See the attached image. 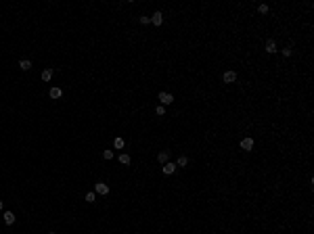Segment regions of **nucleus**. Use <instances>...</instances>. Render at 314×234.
Returning a JSON list of instances; mask_svg holds the SVG:
<instances>
[{
  "instance_id": "nucleus-1",
  "label": "nucleus",
  "mask_w": 314,
  "mask_h": 234,
  "mask_svg": "<svg viewBox=\"0 0 314 234\" xmlns=\"http://www.w3.org/2000/svg\"><path fill=\"white\" fill-rule=\"evenodd\" d=\"M172 100H174V96H172L170 92H161L159 94V102H161V107H163V105H170Z\"/></svg>"
},
{
  "instance_id": "nucleus-2",
  "label": "nucleus",
  "mask_w": 314,
  "mask_h": 234,
  "mask_svg": "<svg viewBox=\"0 0 314 234\" xmlns=\"http://www.w3.org/2000/svg\"><path fill=\"white\" fill-rule=\"evenodd\" d=\"M94 192H96V194H107V192H109V186L103 184V182H96V184H94Z\"/></svg>"
},
{
  "instance_id": "nucleus-3",
  "label": "nucleus",
  "mask_w": 314,
  "mask_h": 234,
  "mask_svg": "<svg viewBox=\"0 0 314 234\" xmlns=\"http://www.w3.org/2000/svg\"><path fill=\"white\" fill-rule=\"evenodd\" d=\"M161 172H163L166 176H170V174H174V172H176V165L168 161V163H163V167H161Z\"/></svg>"
},
{
  "instance_id": "nucleus-4",
  "label": "nucleus",
  "mask_w": 314,
  "mask_h": 234,
  "mask_svg": "<svg viewBox=\"0 0 314 234\" xmlns=\"http://www.w3.org/2000/svg\"><path fill=\"white\" fill-rule=\"evenodd\" d=\"M241 148H243V150H251V148H253V140H251V138H243V140H241Z\"/></svg>"
},
{
  "instance_id": "nucleus-5",
  "label": "nucleus",
  "mask_w": 314,
  "mask_h": 234,
  "mask_svg": "<svg viewBox=\"0 0 314 234\" xmlns=\"http://www.w3.org/2000/svg\"><path fill=\"white\" fill-rule=\"evenodd\" d=\"M151 23H153V25H161V23H163V15H161V13H153Z\"/></svg>"
},
{
  "instance_id": "nucleus-6",
  "label": "nucleus",
  "mask_w": 314,
  "mask_h": 234,
  "mask_svg": "<svg viewBox=\"0 0 314 234\" xmlns=\"http://www.w3.org/2000/svg\"><path fill=\"white\" fill-rule=\"evenodd\" d=\"M2 217H4V224H8V226H11V224H15V213H13V211H4V215H2Z\"/></svg>"
},
{
  "instance_id": "nucleus-7",
  "label": "nucleus",
  "mask_w": 314,
  "mask_h": 234,
  "mask_svg": "<svg viewBox=\"0 0 314 234\" xmlns=\"http://www.w3.org/2000/svg\"><path fill=\"white\" fill-rule=\"evenodd\" d=\"M235 80H237V73H235V71H226L224 73V82L226 84H232Z\"/></svg>"
},
{
  "instance_id": "nucleus-8",
  "label": "nucleus",
  "mask_w": 314,
  "mask_h": 234,
  "mask_svg": "<svg viewBox=\"0 0 314 234\" xmlns=\"http://www.w3.org/2000/svg\"><path fill=\"white\" fill-rule=\"evenodd\" d=\"M19 69H23V71H27V69H32V61H27V59H23V61H19Z\"/></svg>"
},
{
  "instance_id": "nucleus-9",
  "label": "nucleus",
  "mask_w": 314,
  "mask_h": 234,
  "mask_svg": "<svg viewBox=\"0 0 314 234\" xmlns=\"http://www.w3.org/2000/svg\"><path fill=\"white\" fill-rule=\"evenodd\" d=\"M157 159H159L161 163H168V159H170V150H161V153L157 155Z\"/></svg>"
},
{
  "instance_id": "nucleus-10",
  "label": "nucleus",
  "mask_w": 314,
  "mask_h": 234,
  "mask_svg": "<svg viewBox=\"0 0 314 234\" xmlns=\"http://www.w3.org/2000/svg\"><path fill=\"white\" fill-rule=\"evenodd\" d=\"M52 73H54L52 69H44V71H42V80H44V82H50V77H52Z\"/></svg>"
},
{
  "instance_id": "nucleus-11",
  "label": "nucleus",
  "mask_w": 314,
  "mask_h": 234,
  "mask_svg": "<svg viewBox=\"0 0 314 234\" xmlns=\"http://www.w3.org/2000/svg\"><path fill=\"white\" fill-rule=\"evenodd\" d=\"M61 88H50V98H61Z\"/></svg>"
},
{
  "instance_id": "nucleus-12",
  "label": "nucleus",
  "mask_w": 314,
  "mask_h": 234,
  "mask_svg": "<svg viewBox=\"0 0 314 234\" xmlns=\"http://www.w3.org/2000/svg\"><path fill=\"white\" fill-rule=\"evenodd\" d=\"M266 50H268L270 54H272V52H276V44H274L272 40H268V42H266Z\"/></svg>"
},
{
  "instance_id": "nucleus-13",
  "label": "nucleus",
  "mask_w": 314,
  "mask_h": 234,
  "mask_svg": "<svg viewBox=\"0 0 314 234\" xmlns=\"http://www.w3.org/2000/svg\"><path fill=\"white\" fill-rule=\"evenodd\" d=\"M124 144H126L124 138H115V140H113V146H115V148H124Z\"/></svg>"
},
{
  "instance_id": "nucleus-14",
  "label": "nucleus",
  "mask_w": 314,
  "mask_h": 234,
  "mask_svg": "<svg viewBox=\"0 0 314 234\" xmlns=\"http://www.w3.org/2000/svg\"><path fill=\"white\" fill-rule=\"evenodd\" d=\"M120 163L128 165V163H130V155H126V153H124V155H120Z\"/></svg>"
},
{
  "instance_id": "nucleus-15",
  "label": "nucleus",
  "mask_w": 314,
  "mask_h": 234,
  "mask_svg": "<svg viewBox=\"0 0 314 234\" xmlns=\"http://www.w3.org/2000/svg\"><path fill=\"white\" fill-rule=\"evenodd\" d=\"M186 163H188V159H186V157H180V159H178V163H176V167H184Z\"/></svg>"
},
{
  "instance_id": "nucleus-16",
  "label": "nucleus",
  "mask_w": 314,
  "mask_h": 234,
  "mask_svg": "<svg viewBox=\"0 0 314 234\" xmlns=\"http://www.w3.org/2000/svg\"><path fill=\"white\" fill-rule=\"evenodd\" d=\"M86 201H88V203H94V201H96V194H94V192H88V194H86Z\"/></svg>"
},
{
  "instance_id": "nucleus-17",
  "label": "nucleus",
  "mask_w": 314,
  "mask_h": 234,
  "mask_svg": "<svg viewBox=\"0 0 314 234\" xmlns=\"http://www.w3.org/2000/svg\"><path fill=\"white\" fill-rule=\"evenodd\" d=\"M103 157L105 159H113V150H103Z\"/></svg>"
},
{
  "instance_id": "nucleus-18",
  "label": "nucleus",
  "mask_w": 314,
  "mask_h": 234,
  "mask_svg": "<svg viewBox=\"0 0 314 234\" xmlns=\"http://www.w3.org/2000/svg\"><path fill=\"white\" fill-rule=\"evenodd\" d=\"M155 113H157V115H163V113H166V109H163V107H161V105H159V107H157V109H155Z\"/></svg>"
},
{
  "instance_id": "nucleus-19",
  "label": "nucleus",
  "mask_w": 314,
  "mask_h": 234,
  "mask_svg": "<svg viewBox=\"0 0 314 234\" xmlns=\"http://www.w3.org/2000/svg\"><path fill=\"white\" fill-rule=\"evenodd\" d=\"M260 13H268V4H260Z\"/></svg>"
},
{
  "instance_id": "nucleus-20",
  "label": "nucleus",
  "mask_w": 314,
  "mask_h": 234,
  "mask_svg": "<svg viewBox=\"0 0 314 234\" xmlns=\"http://www.w3.org/2000/svg\"><path fill=\"white\" fill-rule=\"evenodd\" d=\"M140 23L147 25V23H151V19H149V17H140Z\"/></svg>"
},
{
  "instance_id": "nucleus-21",
  "label": "nucleus",
  "mask_w": 314,
  "mask_h": 234,
  "mask_svg": "<svg viewBox=\"0 0 314 234\" xmlns=\"http://www.w3.org/2000/svg\"><path fill=\"white\" fill-rule=\"evenodd\" d=\"M0 209H2V201H0Z\"/></svg>"
}]
</instances>
